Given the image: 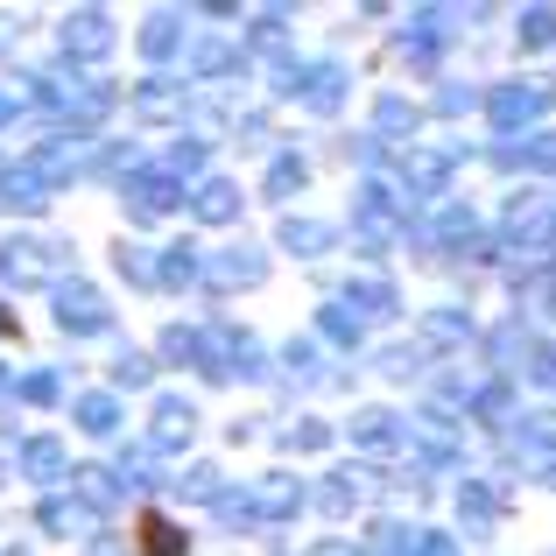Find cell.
I'll return each instance as SVG.
<instances>
[{
	"label": "cell",
	"instance_id": "cell-1",
	"mask_svg": "<svg viewBox=\"0 0 556 556\" xmlns=\"http://www.w3.org/2000/svg\"><path fill=\"white\" fill-rule=\"evenodd\" d=\"M50 261L56 254H42V240H8V247H0V275H8V282H36Z\"/></svg>",
	"mask_w": 556,
	"mask_h": 556
},
{
	"label": "cell",
	"instance_id": "cell-2",
	"mask_svg": "<svg viewBox=\"0 0 556 556\" xmlns=\"http://www.w3.org/2000/svg\"><path fill=\"white\" fill-rule=\"evenodd\" d=\"M28 472L50 479V472H56V444H28Z\"/></svg>",
	"mask_w": 556,
	"mask_h": 556
}]
</instances>
